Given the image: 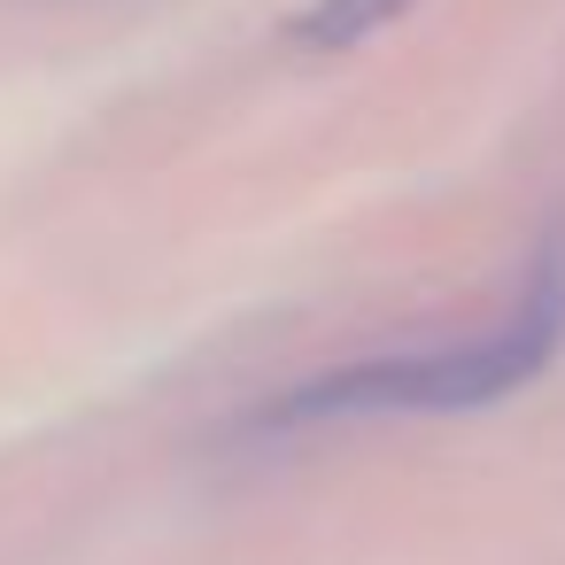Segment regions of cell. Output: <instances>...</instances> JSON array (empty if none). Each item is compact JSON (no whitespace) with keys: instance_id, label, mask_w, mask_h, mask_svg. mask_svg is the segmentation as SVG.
Instances as JSON below:
<instances>
[{"instance_id":"cell-2","label":"cell","mask_w":565,"mask_h":565,"mask_svg":"<svg viewBox=\"0 0 565 565\" xmlns=\"http://www.w3.org/2000/svg\"><path fill=\"white\" fill-rule=\"evenodd\" d=\"M403 9H411V0H318V9H310L295 32H302V47L341 55V47H364L372 32H387Z\"/></svg>"},{"instance_id":"cell-1","label":"cell","mask_w":565,"mask_h":565,"mask_svg":"<svg viewBox=\"0 0 565 565\" xmlns=\"http://www.w3.org/2000/svg\"><path fill=\"white\" fill-rule=\"evenodd\" d=\"M565 341V233L534 256L519 302L465 341H434L411 356H364L326 380L287 387L264 426H326V418H449V411H488L542 380V364Z\"/></svg>"}]
</instances>
